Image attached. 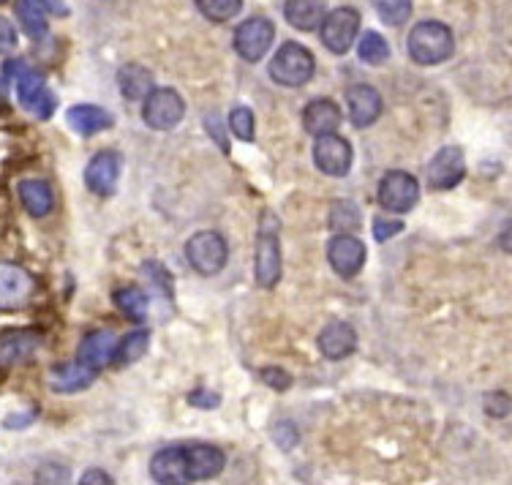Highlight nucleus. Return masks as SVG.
Returning a JSON list of instances; mask_svg holds the SVG:
<instances>
[{
    "instance_id": "39448f33",
    "label": "nucleus",
    "mask_w": 512,
    "mask_h": 485,
    "mask_svg": "<svg viewBox=\"0 0 512 485\" xmlns=\"http://www.w3.org/2000/svg\"><path fill=\"white\" fill-rule=\"evenodd\" d=\"M267 71H270V80L284 88H303L314 77V55L303 44L289 41L273 55V63Z\"/></svg>"
},
{
    "instance_id": "423d86ee",
    "label": "nucleus",
    "mask_w": 512,
    "mask_h": 485,
    "mask_svg": "<svg viewBox=\"0 0 512 485\" xmlns=\"http://www.w3.org/2000/svg\"><path fill=\"white\" fill-rule=\"evenodd\" d=\"M186 257L197 273H202V276H216L227 265V240L221 238L218 232H197L186 243Z\"/></svg>"
},
{
    "instance_id": "ea45409f",
    "label": "nucleus",
    "mask_w": 512,
    "mask_h": 485,
    "mask_svg": "<svg viewBox=\"0 0 512 485\" xmlns=\"http://www.w3.org/2000/svg\"><path fill=\"white\" fill-rule=\"evenodd\" d=\"M82 485H90V483H104L109 485L112 483V477L107 475V472H96V469H88L85 475H82V480H79Z\"/></svg>"
},
{
    "instance_id": "4c0bfd02",
    "label": "nucleus",
    "mask_w": 512,
    "mask_h": 485,
    "mask_svg": "<svg viewBox=\"0 0 512 485\" xmlns=\"http://www.w3.org/2000/svg\"><path fill=\"white\" fill-rule=\"evenodd\" d=\"M188 404L202 406V409H213V406L221 404V396H218V393H207V390H194V393L188 396Z\"/></svg>"
},
{
    "instance_id": "412c9836",
    "label": "nucleus",
    "mask_w": 512,
    "mask_h": 485,
    "mask_svg": "<svg viewBox=\"0 0 512 485\" xmlns=\"http://www.w3.org/2000/svg\"><path fill=\"white\" fill-rule=\"evenodd\" d=\"M99 371H93L85 363L79 360H71V363H60L50 371V387L55 393H77V390H85L88 385H93Z\"/></svg>"
},
{
    "instance_id": "7c9ffc66",
    "label": "nucleus",
    "mask_w": 512,
    "mask_h": 485,
    "mask_svg": "<svg viewBox=\"0 0 512 485\" xmlns=\"http://www.w3.org/2000/svg\"><path fill=\"white\" fill-rule=\"evenodd\" d=\"M376 14L382 17L387 25H404L412 17V0H374Z\"/></svg>"
},
{
    "instance_id": "c756f323",
    "label": "nucleus",
    "mask_w": 512,
    "mask_h": 485,
    "mask_svg": "<svg viewBox=\"0 0 512 485\" xmlns=\"http://www.w3.org/2000/svg\"><path fill=\"white\" fill-rule=\"evenodd\" d=\"M357 55L363 63H371V66H379L384 60L390 58V44L374 33V30H368L363 39H360V47H357Z\"/></svg>"
},
{
    "instance_id": "5701e85b",
    "label": "nucleus",
    "mask_w": 512,
    "mask_h": 485,
    "mask_svg": "<svg viewBox=\"0 0 512 485\" xmlns=\"http://www.w3.org/2000/svg\"><path fill=\"white\" fill-rule=\"evenodd\" d=\"M284 14L286 22L297 30H316L325 20L327 0H286Z\"/></svg>"
},
{
    "instance_id": "aec40b11",
    "label": "nucleus",
    "mask_w": 512,
    "mask_h": 485,
    "mask_svg": "<svg viewBox=\"0 0 512 485\" xmlns=\"http://www.w3.org/2000/svg\"><path fill=\"white\" fill-rule=\"evenodd\" d=\"M303 126L311 137H327L341 126V109L330 99H314L303 112Z\"/></svg>"
},
{
    "instance_id": "4468645a",
    "label": "nucleus",
    "mask_w": 512,
    "mask_h": 485,
    "mask_svg": "<svg viewBox=\"0 0 512 485\" xmlns=\"http://www.w3.org/2000/svg\"><path fill=\"white\" fill-rule=\"evenodd\" d=\"M327 259L341 278H355L365 265L363 240L355 235H338L327 246Z\"/></svg>"
},
{
    "instance_id": "f3484780",
    "label": "nucleus",
    "mask_w": 512,
    "mask_h": 485,
    "mask_svg": "<svg viewBox=\"0 0 512 485\" xmlns=\"http://www.w3.org/2000/svg\"><path fill=\"white\" fill-rule=\"evenodd\" d=\"M346 107L357 129H368L382 115V96L371 85H355L346 93Z\"/></svg>"
},
{
    "instance_id": "7ed1b4c3",
    "label": "nucleus",
    "mask_w": 512,
    "mask_h": 485,
    "mask_svg": "<svg viewBox=\"0 0 512 485\" xmlns=\"http://www.w3.org/2000/svg\"><path fill=\"white\" fill-rule=\"evenodd\" d=\"M281 221L276 213L265 210L256 238V281L259 287L273 289L281 281Z\"/></svg>"
},
{
    "instance_id": "ddd939ff",
    "label": "nucleus",
    "mask_w": 512,
    "mask_h": 485,
    "mask_svg": "<svg viewBox=\"0 0 512 485\" xmlns=\"http://www.w3.org/2000/svg\"><path fill=\"white\" fill-rule=\"evenodd\" d=\"M425 175H428V186H431V189H455L463 180V175H466V164H463L461 148L439 150L434 159H431V164H428V169H425Z\"/></svg>"
},
{
    "instance_id": "b1692460",
    "label": "nucleus",
    "mask_w": 512,
    "mask_h": 485,
    "mask_svg": "<svg viewBox=\"0 0 512 485\" xmlns=\"http://www.w3.org/2000/svg\"><path fill=\"white\" fill-rule=\"evenodd\" d=\"M17 191H20L22 205H25V210H28L30 216L33 218L50 216L52 202H55V199H52V189L47 180H39V178L22 180L20 186H17Z\"/></svg>"
},
{
    "instance_id": "e433bc0d",
    "label": "nucleus",
    "mask_w": 512,
    "mask_h": 485,
    "mask_svg": "<svg viewBox=\"0 0 512 485\" xmlns=\"http://www.w3.org/2000/svg\"><path fill=\"white\" fill-rule=\"evenodd\" d=\"M273 439H276L284 450H289V447L297 445V428L292 426V423H278V426L273 428Z\"/></svg>"
},
{
    "instance_id": "f03ea898",
    "label": "nucleus",
    "mask_w": 512,
    "mask_h": 485,
    "mask_svg": "<svg viewBox=\"0 0 512 485\" xmlns=\"http://www.w3.org/2000/svg\"><path fill=\"white\" fill-rule=\"evenodd\" d=\"M3 80L17 82V96H20V104L28 109L33 118L50 120L55 115V96L52 90L47 88V82L41 77L39 71L28 69L22 60H11L3 69Z\"/></svg>"
},
{
    "instance_id": "20e7f679",
    "label": "nucleus",
    "mask_w": 512,
    "mask_h": 485,
    "mask_svg": "<svg viewBox=\"0 0 512 485\" xmlns=\"http://www.w3.org/2000/svg\"><path fill=\"white\" fill-rule=\"evenodd\" d=\"M453 50V30L442 25V22H420L409 33V55H412L414 63L439 66L453 55Z\"/></svg>"
},
{
    "instance_id": "c9c22d12",
    "label": "nucleus",
    "mask_w": 512,
    "mask_h": 485,
    "mask_svg": "<svg viewBox=\"0 0 512 485\" xmlns=\"http://www.w3.org/2000/svg\"><path fill=\"white\" fill-rule=\"evenodd\" d=\"M17 47V30L11 25V20L0 17V55H6Z\"/></svg>"
},
{
    "instance_id": "393cba45",
    "label": "nucleus",
    "mask_w": 512,
    "mask_h": 485,
    "mask_svg": "<svg viewBox=\"0 0 512 485\" xmlns=\"http://www.w3.org/2000/svg\"><path fill=\"white\" fill-rule=\"evenodd\" d=\"M118 85L120 93L126 99H145L150 90H153V74L148 69L137 66V63H128V66H123L118 71Z\"/></svg>"
},
{
    "instance_id": "a211bd4d",
    "label": "nucleus",
    "mask_w": 512,
    "mask_h": 485,
    "mask_svg": "<svg viewBox=\"0 0 512 485\" xmlns=\"http://www.w3.org/2000/svg\"><path fill=\"white\" fill-rule=\"evenodd\" d=\"M316 344H319V352L327 357V360H344L355 352L357 347V333L355 327L346 325V322H333V325H327L319 338H316Z\"/></svg>"
},
{
    "instance_id": "c85d7f7f",
    "label": "nucleus",
    "mask_w": 512,
    "mask_h": 485,
    "mask_svg": "<svg viewBox=\"0 0 512 485\" xmlns=\"http://www.w3.org/2000/svg\"><path fill=\"white\" fill-rule=\"evenodd\" d=\"M330 227L338 235H352V232H357L360 229V208H357L355 202H338V205H333Z\"/></svg>"
},
{
    "instance_id": "6e6552de",
    "label": "nucleus",
    "mask_w": 512,
    "mask_h": 485,
    "mask_svg": "<svg viewBox=\"0 0 512 485\" xmlns=\"http://www.w3.org/2000/svg\"><path fill=\"white\" fill-rule=\"evenodd\" d=\"M420 199V183L401 169L387 172L379 183V205L390 213H406L412 210Z\"/></svg>"
},
{
    "instance_id": "2eb2a0df",
    "label": "nucleus",
    "mask_w": 512,
    "mask_h": 485,
    "mask_svg": "<svg viewBox=\"0 0 512 485\" xmlns=\"http://www.w3.org/2000/svg\"><path fill=\"white\" fill-rule=\"evenodd\" d=\"M120 178V156L115 150H101L90 159L88 169H85V183L93 194L99 197H109L115 194Z\"/></svg>"
},
{
    "instance_id": "37998d69",
    "label": "nucleus",
    "mask_w": 512,
    "mask_h": 485,
    "mask_svg": "<svg viewBox=\"0 0 512 485\" xmlns=\"http://www.w3.org/2000/svg\"><path fill=\"white\" fill-rule=\"evenodd\" d=\"M0 3H3V0H0Z\"/></svg>"
},
{
    "instance_id": "f8f14e48",
    "label": "nucleus",
    "mask_w": 512,
    "mask_h": 485,
    "mask_svg": "<svg viewBox=\"0 0 512 485\" xmlns=\"http://www.w3.org/2000/svg\"><path fill=\"white\" fill-rule=\"evenodd\" d=\"M314 164L319 172H325L330 178H344L346 172L352 169V148H349V142L338 137V134L316 137Z\"/></svg>"
},
{
    "instance_id": "a878e982",
    "label": "nucleus",
    "mask_w": 512,
    "mask_h": 485,
    "mask_svg": "<svg viewBox=\"0 0 512 485\" xmlns=\"http://www.w3.org/2000/svg\"><path fill=\"white\" fill-rule=\"evenodd\" d=\"M17 17L30 39H44L47 36V9L41 0H17Z\"/></svg>"
},
{
    "instance_id": "a19ab883",
    "label": "nucleus",
    "mask_w": 512,
    "mask_h": 485,
    "mask_svg": "<svg viewBox=\"0 0 512 485\" xmlns=\"http://www.w3.org/2000/svg\"><path fill=\"white\" fill-rule=\"evenodd\" d=\"M33 420H36V412H25V415L6 417V423H3V426H6V428H25L28 423H33Z\"/></svg>"
},
{
    "instance_id": "dca6fc26",
    "label": "nucleus",
    "mask_w": 512,
    "mask_h": 485,
    "mask_svg": "<svg viewBox=\"0 0 512 485\" xmlns=\"http://www.w3.org/2000/svg\"><path fill=\"white\" fill-rule=\"evenodd\" d=\"M41 344H44V338H41V333H33V330L6 333L0 338V371L17 366V363H25L28 357L39 352Z\"/></svg>"
},
{
    "instance_id": "f257e3e1",
    "label": "nucleus",
    "mask_w": 512,
    "mask_h": 485,
    "mask_svg": "<svg viewBox=\"0 0 512 485\" xmlns=\"http://www.w3.org/2000/svg\"><path fill=\"white\" fill-rule=\"evenodd\" d=\"M227 458L213 445H178L158 450L150 461V475L156 483L183 485L213 480L224 472Z\"/></svg>"
},
{
    "instance_id": "0eeeda50",
    "label": "nucleus",
    "mask_w": 512,
    "mask_h": 485,
    "mask_svg": "<svg viewBox=\"0 0 512 485\" xmlns=\"http://www.w3.org/2000/svg\"><path fill=\"white\" fill-rule=\"evenodd\" d=\"M186 115V104L180 99L178 90L172 88H153L145 96V107H142V118L150 129L169 131L178 126Z\"/></svg>"
},
{
    "instance_id": "58836bf2",
    "label": "nucleus",
    "mask_w": 512,
    "mask_h": 485,
    "mask_svg": "<svg viewBox=\"0 0 512 485\" xmlns=\"http://www.w3.org/2000/svg\"><path fill=\"white\" fill-rule=\"evenodd\" d=\"M485 406H488V415L504 417L510 412V398L504 396V393H496V396H491L485 401Z\"/></svg>"
},
{
    "instance_id": "9b49d317",
    "label": "nucleus",
    "mask_w": 512,
    "mask_h": 485,
    "mask_svg": "<svg viewBox=\"0 0 512 485\" xmlns=\"http://www.w3.org/2000/svg\"><path fill=\"white\" fill-rule=\"evenodd\" d=\"M33 295H36V281L28 270L11 262H0V311L28 306Z\"/></svg>"
},
{
    "instance_id": "4be33fe9",
    "label": "nucleus",
    "mask_w": 512,
    "mask_h": 485,
    "mask_svg": "<svg viewBox=\"0 0 512 485\" xmlns=\"http://www.w3.org/2000/svg\"><path fill=\"white\" fill-rule=\"evenodd\" d=\"M69 126L82 137H93V134H99V131L109 129L112 126V115H109L107 109L93 107V104H79V107H71L69 115Z\"/></svg>"
},
{
    "instance_id": "473e14b6",
    "label": "nucleus",
    "mask_w": 512,
    "mask_h": 485,
    "mask_svg": "<svg viewBox=\"0 0 512 485\" xmlns=\"http://www.w3.org/2000/svg\"><path fill=\"white\" fill-rule=\"evenodd\" d=\"M229 129L235 131V137H240L243 142H251V139H254V115H251V109H232V115H229Z\"/></svg>"
},
{
    "instance_id": "f704fd0d",
    "label": "nucleus",
    "mask_w": 512,
    "mask_h": 485,
    "mask_svg": "<svg viewBox=\"0 0 512 485\" xmlns=\"http://www.w3.org/2000/svg\"><path fill=\"white\" fill-rule=\"evenodd\" d=\"M262 382L273 387V390H286V387L292 385V377L286 374L284 368H265L262 371Z\"/></svg>"
},
{
    "instance_id": "6ab92c4d",
    "label": "nucleus",
    "mask_w": 512,
    "mask_h": 485,
    "mask_svg": "<svg viewBox=\"0 0 512 485\" xmlns=\"http://www.w3.org/2000/svg\"><path fill=\"white\" fill-rule=\"evenodd\" d=\"M115 344H118V338L112 336L109 330H93V333H88V336L82 338L77 360L93 368V371H101V368L112 363Z\"/></svg>"
},
{
    "instance_id": "72a5a7b5",
    "label": "nucleus",
    "mask_w": 512,
    "mask_h": 485,
    "mask_svg": "<svg viewBox=\"0 0 512 485\" xmlns=\"http://www.w3.org/2000/svg\"><path fill=\"white\" fill-rule=\"evenodd\" d=\"M404 229V221H390V218H376L374 221V235L376 240H390Z\"/></svg>"
},
{
    "instance_id": "bb28decb",
    "label": "nucleus",
    "mask_w": 512,
    "mask_h": 485,
    "mask_svg": "<svg viewBox=\"0 0 512 485\" xmlns=\"http://www.w3.org/2000/svg\"><path fill=\"white\" fill-rule=\"evenodd\" d=\"M148 344V330H134V333H128L120 344H115L112 363H115V366H131V363H137L139 357H145V352H148Z\"/></svg>"
},
{
    "instance_id": "cd10ccee",
    "label": "nucleus",
    "mask_w": 512,
    "mask_h": 485,
    "mask_svg": "<svg viewBox=\"0 0 512 485\" xmlns=\"http://www.w3.org/2000/svg\"><path fill=\"white\" fill-rule=\"evenodd\" d=\"M115 306H118L128 319H134V322H145V319H148V295L137 287L118 289V292H115Z\"/></svg>"
},
{
    "instance_id": "2f4dec72",
    "label": "nucleus",
    "mask_w": 512,
    "mask_h": 485,
    "mask_svg": "<svg viewBox=\"0 0 512 485\" xmlns=\"http://www.w3.org/2000/svg\"><path fill=\"white\" fill-rule=\"evenodd\" d=\"M197 6L207 20L227 22L240 14V9H243V0H197Z\"/></svg>"
},
{
    "instance_id": "1a4fd4ad",
    "label": "nucleus",
    "mask_w": 512,
    "mask_h": 485,
    "mask_svg": "<svg viewBox=\"0 0 512 485\" xmlns=\"http://www.w3.org/2000/svg\"><path fill=\"white\" fill-rule=\"evenodd\" d=\"M319 28H322V41L327 50L344 55L352 50L357 33H360V14L355 9H335L333 14H325Z\"/></svg>"
},
{
    "instance_id": "9d476101",
    "label": "nucleus",
    "mask_w": 512,
    "mask_h": 485,
    "mask_svg": "<svg viewBox=\"0 0 512 485\" xmlns=\"http://www.w3.org/2000/svg\"><path fill=\"white\" fill-rule=\"evenodd\" d=\"M273 39H276L273 22L265 20V17H251L235 30V50L243 60L256 63V60L265 58Z\"/></svg>"
},
{
    "instance_id": "79ce46f5",
    "label": "nucleus",
    "mask_w": 512,
    "mask_h": 485,
    "mask_svg": "<svg viewBox=\"0 0 512 485\" xmlns=\"http://www.w3.org/2000/svg\"><path fill=\"white\" fill-rule=\"evenodd\" d=\"M44 3V9L47 11H55V14H69L66 9V0H41Z\"/></svg>"
}]
</instances>
